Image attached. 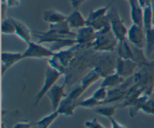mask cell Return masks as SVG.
Segmentation results:
<instances>
[{
	"instance_id": "6da1fadb",
	"label": "cell",
	"mask_w": 154,
	"mask_h": 128,
	"mask_svg": "<svg viewBox=\"0 0 154 128\" xmlns=\"http://www.w3.org/2000/svg\"><path fill=\"white\" fill-rule=\"evenodd\" d=\"M119 41L111 30L96 32V39L92 44V49L97 52H112L117 48Z\"/></svg>"
},
{
	"instance_id": "7a4b0ae2",
	"label": "cell",
	"mask_w": 154,
	"mask_h": 128,
	"mask_svg": "<svg viewBox=\"0 0 154 128\" xmlns=\"http://www.w3.org/2000/svg\"><path fill=\"white\" fill-rule=\"evenodd\" d=\"M135 84L144 90V93L151 96L154 87V60L140 68V71L134 75Z\"/></svg>"
},
{
	"instance_id": "3957f363",
	"label": "cell",
	"mask_w": 154,
	"mask_h": 128,
	"mask_svg": "<svg viewBox=\"0 0 154 128\" xmlns=\"http://www.w3.org/2000/svg\"><path fill=\"white\" fill-rule=\"evenodd\" d=\"M75 46L55 53L54 55L48 60L49 66L64 75L66 72V69L75 57V51H76Z\"/></svg>"
},
{
	"instance_id": "277c9868",
	"label": "cell",
	"mask_w": 154,
	"mask_h": 128,
	"mask_svg": "<svg viewBox=\"0 0 154 128\" xmlns=\"http://www.w3.org/2000/svg\"><path fill=\"white\" fill-rule=\"evenodd\" d=\"M63 75V74L62 72H59L58 70L54 69L51 66H48L47 67L44 84L38 91V93L36 94L35 97L34 99L35 106H37L38 105V103L42 100V98L44 97V96H45L48 93V91L55 85L56 83L57 82V81L60 79V78Z\"/></svg>"
},
{
	"instance_id": "5b68a950",
	"label": "cell",
	"mask_w": 154,
	"mask_h": 128,
	"mask_svg": "<svg viewBox=\"0 0 154 128\" xmlns=\"http://www.w3.org/2000/svg\"><path fill=\"white\" fill-rule=\"evenodd\" d=\"M108 17L109 18L111 31L119 42L127 39L128 29L125 26L124 21L121 19L118 11L114 6H112L108 12Z\"/></svg>"
},
{
	"instance_id": "8992f818",
	"label": "cell",
	"mask_w": 154,
	"mask_h": 128,
	"mask_svg": "<svg viewBox=\"0 0 154 128\" xmlns=\"http://www.w3.org/2000/svg\"><path fill=\"white\" fill-rule=\"evenodd\" d=\"M55 53L53 52L49 48L44 46L38 42H30L27 44V48L23 53V59L28 58H48L50 59L54 55Z\"/></svg>"
},
{
	"instance_id": "52a82bcc",
	"label": "cell",
	"mask_w": 154,
	"mask_h": 128,
	"mask_svg": "<svg viewBox=\"0 0 154 128\" xmlns=\"http://www.w3.org/2000/svg\"><path fill=\"white\" fill-rule=\"evenodd\" d=\"M96 32L90 26H85L82 28L78 29L76 33L75 40L77 45L86 48H92V44L96 39Z\"/></svg>"
},
{
	"instance_id": "ba28073f",
	"label": "cell",
	"mask_w": 154,
	"mask_h": 128,
	"mask_svg": "<svg viewBox=\"0 0 154 128\" xmlns=\"http://www.w3.org/2000/svg\"><path fill=\"white\" fill-rule=\"evenodd\" d=\"M127 40L134 46L143 49L145 45V31L144 28L132 24L128 30Z\"/></svg>"
},
{
	"instance_id": "9c48e42d",
	"label": "cell",
	"mask_w": 154,
	"mask_h": 128,
	"mask_svg": "<svg viewBox=\"0 0 154 128\" xmlns=\"http://www.w3.org/2000/svg\"><path fill=\"white\" fill-rule=\"evenodd\" d=\"M138 64L132 60H124L118 57L115 66L116 73L124 78H129L135 74Z\"/></svg>"
},
{
	"instance_id": "30bf717a",
	"label": "cell",
	"mask_w": 154,
	"mask_h": 128,
	"mask_svg": "<svg viewBox=\"0 0 154 128\" xmlns=\"http://www.w3.org/2000/svg\"><path fill=\"white\" fill-rule=\"evenodd\" d=\"M47 95L51 101L52 111H55L58 109L60 102L63 101L64 98L67 96L68 94H66L65 92V84H63L62 85L55 84L48 91Z\"/></svg>"
},
{
	"instance_id": "8fae6325",
	"label": "cell",
	"mask_w": 154,
	"mask_h": 128,
	"mask_svg": "<svg viewBox=\"0 0 154 128\" xmlns=\"http://www.w3.org/2000/svg\"><path fill=\"white\" fill-rule=\"evenodd\" d=\"M23 59V53L2 52V75H5L11 66L17 63Z\"/></svg>"
},
{
	"instance_id": "7c38bea8",
	"label": "cell",
	"mask_w": 154,
	"mask_h": 128,
	"mask_svg": "<svg viewBox=\"0 0 154 128\" xmlns=\"http://www.w3.org/2000/svg\"><path fill=\"white\" fill-rule=\"evenodd\" d=\"M144 93V90L138 84H134L129 90H127L124 99L122 101L120 108L129 107L137 99Z\"/></svg>"
},
{
	"instance_id": "4fadbf2b",
	"label": "cell",
	"mask_w": 154,
	"mask_h": 128,
	"mask_svg": "<svg viewBox=\"0 0 154 128\" xmlns=\"http://www.w3.org/2000/svg\"><path fill=\"white\" fill-rule=\"evenodd\" d=\"M78 107V101L72 99L67 95L66 98L63 99L59 105L58 109L57 110L60 115L65 116H73L75 114V111Z\"/></svg>"
},
{
	"instance_id": "5bb4252c",
	"label": "cell",
	"mask_w": 154,
	"mask_h": 128,
	"mask_svg": "<svg viewBox=\"0 0 154 128\" xmlns=\"http://www.w3.org/2000/svg\"><path fill=\"white\" fill-rule=\"evenodd\" d=\"M69 27L72 29H80L87 26V19H84L82 14L78 9H74L73 11L67 16L66 19Z\"/></svg>"
},
{
	"instance_id": "9a60e30c",
	"label": "cell",
	"mask_w": 154,
	"mask_h": 128,
	"mask_svg": "<svg viewBox=\"0 0 154 128\" xmlns=\"http://www.w3.org/2000/svg\"><path fill=\"white\" fill-rule=\"evenodd\" d=\"M15 27V34L22 41L29 44L31 42V31L22 21L12 17Z\"/></svg>"
},
{
	"instance_id": "2e32d148",
	"label": "cell",
	"mask_w": 154,
	"mask_h": 128,
	"mask_svg": "<svg viewBox=\"0 0 154 128\" xmlns=\"http://www.w3.org/2000/svg\"><path fill=\"white\" fill-rule=\"evenodd\" d=\"M42 19L50 25V24L57 23L66 20L67 16L54 9H48L44 11L42 14Z\"/></svg>"
},
{
	"instance_id": "e0dca14e",
	"label": "cell",
	"mask_w": 154,
	"mask_h": 128,
	"mask_svg": "<svg viewBox=\"0 0 154 128\" xmlns=\"http://www.w3.org/2000/svg\"><path fill=\"white\" fill-rule=\"evenodd\" d=\"M117 48L118 57L124 60H133L134 54L132 45L128 42L127 39L119 42Z\"/></svg>"
},
{
	"instance_id": "ac0fdd59",
	"label": "cell",
	"mask_w": 154,
	"mask_h": 128,
	"mask_svg": "<svg viewBox=\"0 0 154 128\" xmlns=\"http://www.w3.org/2000/svg\"><path fill=\"white\" fill-rule=\"evenodd\" d=\"M102 76L101 75L100 72H99L97 68L95 67L82 78L80 84L83 87L84 91H86L92 84H94L96 81H97Z\"/></svg>"
},
{
	"instance_id": "d6986e66",
	"label": "cell",
	"mask_w": 154,
	"mask_h": 128,
	"mask_svg": "<svg viewBox=\"0 0 154 128\" xmlns=\"http://www.w3.org/2000/svg\"><path fill=\"white\" fill-rule=\"evenodd\" d=\"M125 81L126 80L124 78L120 76L118 74L114 72V73L109 74V75L104 77V79L100 86L106 87V88H108H108L109 87H117L123 84Z\"/></svg>"
},
{
	"instance_id": "ffe728a7",
	"label": "cell",
	"mask_w": 154,
	"mask_h": 128,
	"mask_svg": "<svg viewBox=\"0 0 154 128\" xmlns=\"http://www.w3.org/2000/svg\"><path fill=\"white\" fill-rule=\"evenodd\" d=\"M115 1L116 0H113V1L111 2L108 5L105 6V7L99 8L96 9V10L90 11V13H89L88 17H87V24L92 22V21L96 20L104 17L106 16V15L108 14V12L109 11L111 8L113 6V4L115 2Z\"/></svg>"
},
{
	"instance_id": "44dd1931",
	"label": "cell",
	"mask_w": 154,
	"mask_h": 128,
	"mask_svg": "<svg viewBox=\"0 0 154 128\" xmlns=\"http://www.w3.org/2000/svg\"><path fill=\"white\" fill-rule=\"evenodd\" d=\"M77 45V42L73 39H63L57 41L52 44H50L49 49L51 50L54 53L59 52L63 51V48H70Z\"/></svg>"
},
{
	"instance_id": "7402d4cb",
	"label": "cell",
	"mask_w": 154,
	"mask_h": 128,
	"mask_svg": "<svg viewBox=\"0 0 154 128\" xmlns=\"http://www.w3.org/2000/svg\"><path fill=\"white\" fill-rule=\"evenodd\" d=\"M130 17L133 24L143 27L144 20V8L141 5L130 7Z\"/></svg>"
},
{
	"instance_id": "603a6c76",
	"label": "cell",
	"mask_w": 154,
	"mask_h": 128,
	"mask_svg": "<svg viewBox=\"0 0 154 128\" xmlns=\"http://www.w3.org/2000/svg\"><path fill=\"white\" fill-rule=\"evenodd\" d=\"M150 96V95L147 94V93H144L129 107V114L131 117H135L138 114V111H141L143 105H144V104L145 103V102L148 99Z\"/></svg>"
},
{
	"instance_id": "cb8c5ba5",
	"label": "cell",
	"mask_w": 154,
	"mask_h": 128,
	"mask_svg": "<svg viewBox=\"0 0 154 128\" xmlns=\"http://www.w3.org/2000/svg\"><path fill=\"white\" fill-rule=\"evenodd\" d=\"M143 28L144 31L153 28V11L152 5L147 3L144 7V20H143Z\"/></svg>"
},
{
	"instance_id": "d4e9b609",
	"label": "cell",
	"mask_w": 154,
	"mask_h": 128,
	"mask_svg": "<svg viewBox=\"0 0 154 128\" xmlns=\"http://www.w3.org/2000/svg\"><path fill=\"white\" fill-rule=\"evenodd\" d=\"M59 115H60V114L57 111H52L48 115L45 116L44 117L41 118L40 120L36 121L35 123V125H36L38 128H49V126L59 117Z\"/></svg>"
},
{
	"instance_id": "484cf974",
	"label": "cell",
	"mask_w": 154,
	"mask_h": 128,
	"mask_svg": "<svg viewBox=\"0 0 154 128\" xmlns=\"http://www.w3.org/2000/svg\"><path fill=\"white\" fill-rule=\"evenodd\" d=\"M145 48L147 56L154 52V28L145 31Z\"/></svg>"
},
{
	"instance_id": "4316f807",
	"label": "cell",
	"mask_w": 154,
	"mask_h": 128,
	"mask_svg": "<svg viewBox=\"0 0 154 128\" xmlns=\"http://www.w3.org/2000/svg\"><path fill=\"white\" fill-rule=\"evenodd\" d=\"M117 108V106H101L95 108L94 112L99 115L108 117L109 119L113 117V116L115 114Z\"/></svg>"
},
{
	"instance_id": "83f0119b",
	"label": "cell",
	"mask_w": 154,
	"mask_h": 128,
	"mask_svg": "<svg viewBox=\"0 0 154 128\" xmlns=\"http://www.w3.org/2000/svg\"><path fill=\"white\" fill-rule=\"evenodd\" d=\"M2 33L5 35L15 34V27L12 17H5L2 20Z\"/></svg>"
},
{
	"instance_id": "f1b7e54d",
	"label": "cell",
	"mask_w": 154,
	"mask_h": 128,
	"mask_svg": "<svg viewBox=\"0 0 154 128\" xmlns=\"http://www.w3.org/2000/svg\"><path fill=\"white\" fill-rule=\"evenodd\" d=\"M99 105H101V102L96 100L92 96L87 98V99H83V100L78 102V107H82V108H93L95 107L99 106Z\"/></svg>"
},
{
	"instance_id": "f546056e",
	"label": "cell",
	"mask_w": 154,
	"mask_h": 128,
	"mask_svg": "<svg viewBox=\"0 0 154 128\" xmlns=\"http://www.w3.org/2000/svg\"><path fill=\"white\" fill-rule=\"evenodd\" d=\"M108 90H107L106 87H99L94 93H93L92 96L94 97L96 100L101 102V105H103V102L106 100L107 97H108Z\"/></svg>"
},
{
	"instance_id": "4dcf8cb0",
	"label": "cell",
	"mask_w": 154,
	"mask_h": 128,
	"mask_svg": "<svg viewBox=\"0 0 154 128\" xmlns=\"http://www.w3.org/2000/svg\"><path fill=\"white\" fill-rule=\"evenodd\" d=\"M141 111L147 114L154 115V99L151 96L148 98L141 108Z\"/></svg>"
},
{
	"instance_id": "1f68e13d",
	"label": "cell",
	"mask_w": 154,
	"mask_h": 128,
	"mask_svg": "<svg viewBox=\"0 0 154 128\" xmlns=\"http://www.w3.org/2000/svg\"><path fill=\"white\" fill-rule=\"evenodd\" d=\"M84 92L85 91H84V90L83 89V87H81V84H79V85L75 86L74 88L70 91V93L68 94V96H69V97L72 98V99L78 101V99L80 98V96H81Z\"/></svg>"
},
{
	"instance_id": "d6a6232c",
	"label": "cell",
	"mask_w": 154,
	"mask_h": 128,
	"mask_svg": "<svg viewBox=\"0 0 154 128\" xmlns=\"http://www.w3.org/2000/svg\"><path fill=\"white\" fill-rule=\"evenodd\" d=\"M86 128H105L96 118H93L91 120H87L84 123Z\"/></svg>"
},
{
	"instance_id": "836d02e7",
	"label": "cell",
	"mask_w": 154,
	"mask_h": 128,
	"mask_svg": "<svg viewBox=\"0 0 154 128\" xmlns=\"http://www.w3.org/2000/svg\"><path fill=\"white\" fill-rule=\"evenodd\" d=\"M35 125V123L28 121L17 122L14 125L13 128H32Z\"/></svg>"
},
{
	"instance_id": "e575fe53",
	"label": "cell",
	"mask_w": 154,
	"mask_h": 128,
	"mask_svg": "<svg viewBox=\"0 0 154 128\" xmlns=\"http://www.w3.org/2000/svg\"><path fill=\"white\" fill-rule=\"evenodd\" d=\"M71 5L74 9H78L80 6L84 2H87V0H70Z\"/></svg>"
},
{
	"instance_id": "d590c367",
	"label": "cell",
	"mask_w": 154,
	"mask_h": 128,
	"mask_svg": "<svg viewBox=\"0 0 154 128\" xmlns=\"http://www.w3.org/2000/svg\"><path fill=\"white\" fill-rule=\"evenodd\" d=\"M109 120L111 123V128H126V126L122 125L118 121H117L114 117H111V118H109Z\"/></svg>"
},
{
	"instance_id": "8d00e7d4",
	"label": "cell",
	"mask_w": 154,
	"mask_h": 128,
	"mask_svg": "<svg viewBox=\"0 0 154 128\" xmlns=\"http://www.w3.org/2000/svg\"><path fill=\"white\" fill-rule=\"evenodd\" d=\"M6 4L10 8L17 7L20 5V0H6Z\"/></svg>"
},
{
	"instance_id": "74e56055",
	"label": "cell",
	"mask_w": 154,
	"mask_h": 128,
	"mask_svg": "<svg viewBox=\"0 0 154 128\" xmlns=\"http://www.w3.org/2000/svg\"><path fill=\"white\" fill-rule=\"evenodd\" d=\"M8 6L7 5V4L5 3H2V20H4L5 18V14H6V11H7V8Z\"/></svg>"
},
{
	"instance_id": "f35d334b",
	"label": "cell",
	"mask_w": 154,
	"mask_h": 128,
	"mask_svg": "<svg viewBox=\"0 0 154 128\" xmlns=\"http://www.w3.org/2000/svg\"><path fill=\"white\" fill-rule=\"evenodd\" d=\"M127 1L129 2L130 7H133V6H136L138 5H140L139 0H127Z\"/></svg>"
},
{
	"instance_id": "ab89813d",
	"label": "cell",
	"mask_w": 154,
	"mask_h": 128,
	"mask_svg": "<svg viewBox=\"0 0 154 128\" xmlns=\"http://www.w3.org/2000/svg\"><path fill=\"white\" fill-rule=\"evenodd\" d=\"M147 0H139V3L140 5H141V7L144 8V6L146 5V4H147Z\"/></svg>"
},
{
	"instance_id": "60d3db41",
	"label": "cell",
	"mask_w": 154,
	"mask_h": 128,
	"mask_svg": "<svg viewBox=\"0 0 154 128\" xmlns=\"http://www.w3.org/2000/svg\"><path fill=\"white\" fill-rule=\"evenodd\" d=\"M152 11H153V27L154 28V5H152Z\"/></svg>"
},
{
	"instance_id": "b9f144b4",
	"label": "cell",
	"mask_w": 154,
	"mask_h": 128,
	"mask_svg": "<svg viewBox=\"0 0 154 128\" xmlns=\"http://www.w3.org/2000/svg\"><path fill=\"white\" fill-rule=\"evenodd\" d=\"M147 3H150L151 5H154V0H147Z\"/></svg>"
},
{
	"instance_id": "7bdbcfd3",
	"label": "cell",
	"mask_w": 154,
	"mask_h": 128,
	"mask_svg": "<svg viewBox=\"0 0 154 128\" xmlns=\"http://www.w3.org/2000/svg\"><path fill=\"white\" fill-rule=\"evenodd\" d=\"M151 97L153 98V99H154V87H153V92H152V94H151Z\"/></svg>"
},
{
	"instance_id": "ee69618b",
	"label": "cell",
	"mask_w": 154,
	"mask_h": 128,
	"mask_svg": "<svg viewBox=\"0 0 154 128\" xmlns=\"http://www.w3.org/2000/svg\"><path fill=\"white\" fill-rule=\"evenodd\" d=\"M2 3H5L6 2V0H2Z\"/></svg>"
}]
</instances>
